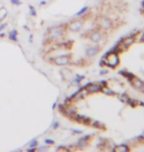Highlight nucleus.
<instances>
[{
    "label": "nucleus",
    "instance_id": "obj_2",
    "mask_svg": "<svg viewBox=\"0 0 144 152\" xmlns=\"http://www.w3.org/2000/svg\"><path fill=\"white\" fill-rule=\"evenodd\" d=\"M49 62L53 63L56 66H66V65H69L72 62V54L68 53V54H62V55L55 56V57L51 58L49 60Z\"/></svg>",
    "mask_w": 144,
    "mask_h": 152
},
{
    "label": "nucleus",
    "instance_id": "obj_26",
    "mask_svg": "<svg viewBox=\"0 0 144 152\" xmlns=\"http://www.w3.org/2000/svg\"><path fill=\"white\" fill-rule=\"evenodd\" d=\"M48 149V145H45V146H41V147H37V150H40V151H46Z\"/></svg>",
    "mask_w": 144,
    "mask_h": 152
},
{
    "label": "nucleus",
    "instance_id": "obj_3",
    "mask_svg": "<svg viewBox=\"0 0 144 152\" xmlns=\"http://www.w3.org/2000/svg\"><path fill=\"white\" fill-rule=\"evenodd\" d=\"M65 29H67V27L64 28L63 26H56V27L50 28L48 31L49 40L50 41H58L59 39H61L65 35Z\"/></svg>",
    "mask_w": 144,
    "mask_h": 152
},
{
    "label": "nucleus",
    "instance_id": "obj_23",
    "mask_svg": "<svg viewBox=\"0 0 144 152\" xmlns=\"http://www.w3.org/2000/svg\"><path fill=\"white\" fill-rule=\"evenodd\" d=\"M39 141L37 140V139H34L33 141H31V143H30V147H34V148H37L38 146H39Z\"/></svg>",
    "mask_w": 144,
    "mask_h": 152
},
{
    "label": "nucleus",
    "instance_id": "obj_17",
    "mask_svg": "<svg viewBox=\"0 0 144 152\" xmlns=\"http://www.w3.org/2000/svg\"><path fill=\"white\" fill-rule=\"evenodd\" d=\"M88 9H89V7H88V6H85V7L81 8L80 10L76 13V16H77V17H79V16H83V15L88 11Z\"/></svg>",
    "mask_w": 144,
    "mask_h": 152
},
{
    "label": "nucleus",
    "instance_id": "obj_31",
    "mask_svg": "<svg viewBox=\"0 0 144 152\" xmlns=\"http://www.w3.org/2000/svg\"><path fill=\"white\" fill-rule=\"evenodd\" d=\"M72 132H73V133H76V134H81V133H83V130H77V129H73V130H72Z\"/></svg>",
    "mask_w": 144,
    "mask_h": 152
},
{
    "label": "nucleus",
    "instance_id": "obj_18",
    "mask_svg": "<svg viewBox=\"0 0 144 152\" xmlns=\"http://www.w3.org/2000/svg\"><path fill=\"white\" fill-rule=\"evenodd\" d=\"M119 73H120V74H121L122 76H124V77H125V78L127 79L128 81H129V80H130V79H131V78H132V77L134 76V75H133L132 73H130V72H125V71H120Z\"/></svg>",
    "mask_w": 144,
    "mask_h": 152
},
{
    "label": "nucleus",
    "instance_id": "obj_10",
    "mask_svg": "<svg viewBox=\"0 0 144 152\" xmlns=\"http://www.w3.org/2000/svg\"><path fill=\"white\" fill-rule=\"evenodd\" d=\"M92 135L88 134V135H84L80 137L78 139V142H77V146L80 148V149H83V148H86L89 144H90V139H91Z\"/></svg>",
    "mask_w": 144,
    "mask_h": 152
},
{
    "label": "nucleus",
    "instance_id": "obj_25",
    "mask_svg": "<svg viewBox=\"0 0 144 152\" xmlns=\"http://www.w3.org/2000/svg\"><path fill=\"white\" fill-rule=\"evenodd\" d=\"M10 2H11V4L16 5V6H20V5H22L21 0H10Z\"/></svg>",
    "mask_w": 144,
    "mask_h": 152
},
{
    "label": "nucleus",
    "instance_id": "obj_12",
    "mask_svg": "<svg viewBox=\"0 0 144 152\" xmlns=\"http://www.w3.org/2000/svg\"><path fill=\"white\" fill-rule=\"evenodd\" d=\"M112 150L116 152H126V151H129L130 148L127 146V144H118V145L114 146V148H113Z\"/></svg>",
    "mask_w": 144,
    "mask_h": 152
},
{
    "label": "nucleus",
    "instance_id": "obj_13",
    "mask_svg": "<svg viewBox=\"0 0 144 152\" xmlns=\"http://www.w3.org/2000/svg\"><path fill=\"white\" fill-rule=\"evenodd\" d=\"M90 126H93V127H95V128H98V129H105V128H106L105 124H103V123H102L101 121H99V120H92L91 123H90Z\"/></svg>",
    "mask_w": 144,
    "mask_h": 152
},
{
    "label": "nucleus",
    "instance_id": "obj_29",
    "mask_svg": "<svg viewBox=\"0 0 144 152\" xmlns=\"http://www.w3.org/2000/svg\"><path fill=\"white\" fill-rule=\"evenodd\" d=\"M56 150H69L68 147H64V146H59L56 148Z\"/></svg>",
    "mask_w": 144,
    "mask_h": 152
},
{
    "label": "nucleus",
    "instance_id": "obj_21",
    "mask_svg": "<svg viewBox=\"0 0 144 152\" xmlns=\"http://www.w3.org/2000/svg\"><path fill=\"white\" fill-rule=\"evenodd\" d=\"M59 126H60V123H59L58 120H54L52 122V124H51V128L52 129H57V128H59Z\"/></svg>",
    "mask_w": 144,
    "mask_h": 152
},
{
    "label": "nucleus",
    "instance_id": "obj_35",
    "mask_svg": "<svg viewBox=\"0 0 144 152\" xmlns=\"http://www.w3.org/2000/svg\"><path fill=\"white\" fill-rule=\"evenodd\" d=\"M143 108H144V106H143Z\"/></svg>",
    "mask_w": 144,
    "mask_h": 152
},
{
    "label": "nucleus",
    "instance_id": "obj_20",
    "mask_svg": "<svg viewBox=\"0 0 144 152\" xmlns=\"http://www.w3.org/2000/svg\"><path fill=\"white\" fill-rule=\"evenodd\" d=\"M136 42H138V43H144V32L138 33V35L136 36Z\"/></svg>",
    "mask_w": 144,
    "mask_h": 152
},
{
    "label": "nucleus",
    "instance_id": "obj_32",
    "mask_svg": "<svg viewBox=\"0 0 144 152\" xmlns=\"http://www.w3.org/2000/svg\"><path fill=\"white\" fill-rule=\"evenodd\" d=\"M46 4H47V2H46L45 0H43V1L40 2V6H44V5H46Z\"/></svg>",
    "mask_w": 144,
    "mask_h": 152
},
{
    "label": "nucleus",
    "instance_id": "obj_34",
    "mask_svg": "<svg viewBox=\"0 0 144 152\" xmlns=\"http://www.w3.org/2000/svg\"><path fill=\"white\" fill-rule=\"evenodd\" d=\"M23 28H24V30H27V31H30V29L27 27V25H25V26H23Z\"/></svg>",
    "mask_w": 144,
    "mask_h": 152
},
{
    "label": "nucleus",
    "instance_id": "obj_7",
    "mask_svg": "<svg viewBox=\"0 0 144 152\" xmlns=\"http://www.w3.org/2000/svg\"><path fill=\"white\" fill-rule=\"evenodd\" d=\"M103 31L101 30V29H96V30H94V31H92L90 35H89V40L92 42V43H94V44H98V43H100L102 40H103Z\"/></svg>",
    "mask_w": 144,
    "mask_h": 152
},
{
    "label": "nucleus",
    "instance_id": "obj_33",
    "mask_svg": "<svg viewBox=\"0 0 144 152\" xmlns=\"http://www.w3.org/2000/svg\"><path fill=\"white\" fill-rule=\"evenodd\" d=\"M4 37H5V33H4V32H1V33H0V38H4Z\"/></svg>",
    "mask_w": 144,
    "mask_h": 152
},
{
    "label": "nucleus",
    "instance_id": "obj_19",
    "mask_svg": "<svg viewBox=\"0 0 144 152\" xmlns=\"http://www.w3.org/2000/svg\"><path fill=\"white\" fill-rule=\"evenodd\" d=\"M29 9H30V15L33 16V17H37L38 13H37L36 8H35L34 6H32V5H29Z\"/></svg>",
    "mask_w": 144,
    "mask_h": 152
},
{
    "label": "nucleus",
    "instance_id": "obj_22",
    "mask_svg": "<svg viewBox=\"0 0 144 152\" xmlns=\"http://www.w3.org/2000/svg\"><path fill=\"white\" fill-rule=\"evenodd\" d=\"M8 16V11H7V9H5V8H3V14L2 15H0V22L1 21H3L5 18Z\"/></svg>",
    "mask_w": 144,
    "mask_h": 152
},
{
    "label": "nucleus",
    "instance_id": "obj_9",
    "mask_svg": "<svg viewBox=\"0 0 144 152\" xmlns=\"http://www.w3.org/2000/svg\"><path fill=\"white\" fill-rule=\"evenodd\" d=\"M101 51V48L99 46H93V47H89L85 50V55L89 58H92L94 56H96L97 54Z\"/></svg>",
    "mask_w": 144,
    "mask_h": 152
},
{
    "label": "nucleus",
    "instance_id": "obj_11",
    "mask_svg": "<svg viewBox=\"0 0 144 152\" xmlns=\"http://www.w3.org/2000/svg\"><path fill=\"white\" fill-rule=\"evenodd\" d=\"M8 39H9V41H11L13 43H18L19 38H18V31L16 29H13L8 33Z\"/></svg>",
    "mask_w": 144,
    "mask_h": 152
},
{
    "label": "nucleus",
    "instance_id": "obj_27",
    "mask_svg": "<svg viewBox=\"0 0 144 152\" xmlns=\"http://www.w3.org/2000/svg\"><path fill=\"white\" fill-rule=\"evenodd\" d=\"M7 26H8V23H2V24H0V32H2L4 29H6Z\"/></svg>",
    "mask_w": 144,
    "mask_h": 152
},
{
    "label": "nucleus",
    "instance_id": "obj_24",
    "mask_svg": "<svg viewBox=\"0 0 144 152\" xmlns=\"http://www.w3.org/2000/svg\"><path fill=\"white\" fill-rule=\"evenodd\" d=\"M45 143H46L47 145H48V144H49V145H51V144H54L55 142H54V140H53V139H50V138H46V139H45Z\"/></svg>",
    "mask_w": 144,
    "mask_h": 152
},
{
    "label": "nucleus",
    "instance_id": "obj_15",
    "mask_svg": "<svg viewBox=\"0 0 144 152\" xmlns=\"http://www.w3.org/2000/svg\"><path fill=\"white\" fill-rule=\"evenodd\" d=\"M102 92H103L104 94L108 95V96H115V95H116V93H115L114 91H112V89L108 88V86H107V87H104V88L102 89Z\"/></svg>",
    "mask_w": 144,
    "mask_h": 152
},
{
    "label": "nucleus",
    "instance_id": "obj_28",
    "mask_svg": "<svg viewBox=\"0 0 144 152\" xmlns=\"http://www.w3.org/2000/svg\"><path fill=\"white\" fill-rule=\"evenodd\" d=\"M109 72V70H108V68H105V69H102L101 71H100V75H105V74H107Z\"/></svg>",
    "mask_w": 144,
    "mask_h": 152
},
{
    "label": "nucleus",
    "instance_id": "obj_14",
    "mask_svg": "<svg viewBox=\"0 0 144 152\" xmlns=\"http://www.w3.org/2000/svg\"><path fill=\"white\" fill-rule=\"evenodd\" d=\"M118 99H119V101L120 102H122V103L128 105L129 102H130V100H131V97H129V96L125 95V94H122V95H119V96H118Z\"/></svg>",
    "mask_w": 144,
    "mask_h": 152
},
{
    "label": "nucleus",
    "instance_id": "obj_5",
    "mask_svg": "<svg viewBox=\"0 0 144 152\" xmlns=\"http://www.w3.org/2000/svg\"><path fill=\"white\" fill-rule=\"evenodd\" d=\"M84 26V21L80 20V19H77V20H74L72 22H70L66 27H67V30L72 32V33H78L82 30Z\"/></svg>",
    "mask_w": 144,
    "mask_h": 152
},
{
    "label": "nucleus",
    "instance_id": "obj_1",
    "mask_svg": "<svg viewBox=\"0 0 144 152\" xmlns=\"http://www.w3.org/2000/svg\"><path fill=\"white\" fill-rule=\"evenodd\" d=\"M120 59H119V53L115 52L113 51H111L109 53H107L105 56H103L101 62H100V66L101 67H110L112 69L116 68L119 65Z\"/></svg>",
    "mask_w": 144,
    "mask_h": 152
},
{
    "label": "nucleus",
    "instance_id": "obj_30",
    "mask_svg": "<svg viewBox=\"0 0 144 152\" xmlns=\"http://www.w3.org/2000/svg\"><path fill=\"white\" fill-rule=\"evenodd\" d=\"M33 42H34V35L30 34V36H29V43L33 44Z\"/></svg>",
    "mask_w": 144,
    "mask_h": 152
},
{
    "label": "nucleus",
    "instance_id": "obj_4",
    "mask_svg": "<svg viewBox=\"0 0 144 152\" xmlns=\"http://www.w3.org/2000/svg\"><path fill=\"white\" fill-rule=\"evenodd\" d=\"M98 25L100 27L101 30H104V31H110L113 28V21H112L111 18L109 17H101L98 21Z\"/></svg>",
    "mask_w": 144,
    "mask_h": 152
},
{
    "label": "nucleus",
    "instance_id": "obj_16",
    "mask_svg": "<svg viewBox=\"0 0 144 152\" xmlns=\"http://www.w3.org/2000/svg\"><path fill=\"white\" fill-rule=\"evenodd\" d=\"M84 79H85V75H79V74H77V75L75 76L74 80H73V85H79Z\"/></svg>",
    "mask_w": 144,
    "mask_h": 152
},
{
    "label": "nucleus",
    "instance_id": "obj_8",
    "mask_svg": "<svg viewBox=\"0 0 144 152\" xmlns=\"http://www.w3.org/2000/svg\"><path fill=\"white\" fill-rule=\"evenodd\" d=\"M129 82H130V84L132 85V87L134 88V89H136L137 91H141L142 89H143L144 87V81H142L140 78H138L137 76H133L130 80H129Z\"/></svg>",
    "mask_w": 144,
    "mask_h": 152
},
{
    "label": "nucleus",
    "instance_id": "obj_6",
    "mask_svg": "<svg viewBox=\"0 0 144 152\" xmlns=\"http://www.w3.org/2000/svg\"><path fill=\"white\" fill-rule=\"evenodd\" d=\"M82 89L86 90V92L89 95V94H97V93L102 92L103 88H102V86L99 83H92V82H90V83H87L86 85H84L82 87Z\"/></svg>",
    "mask_w": 144,
    "mask_h": 152
}]
</instances>
